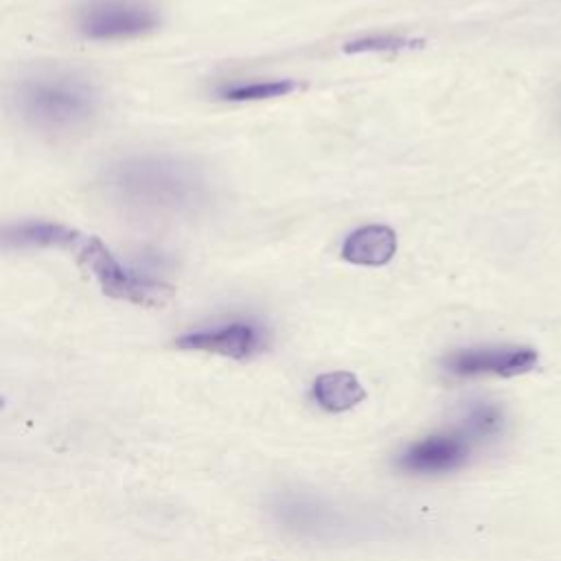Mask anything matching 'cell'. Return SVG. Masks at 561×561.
I'll list each match as a JSON object with an SVG mask.
<instances>
[{"label": "cell", "mask_w": 561, "mask_h": 561, "mask_svg": "<svg viewBox=\"0 0 561 561\" xmlns=\"http://www.w3.org/2000/svg\"><path fill=\"white\" fill-rule=\"evenodd\" d=\"M107 197L140 217H180L206 202V182L188 162L162 156H127L110 164L103 175Z\"/></svg>", "instance_id": "6da1fadb"}, {"label": "cell", "mask_w": 561, "mask_h": 561, "mask_svg": "<svg viewBox=\"0 0 561 561\" xmlns=\"http://www.w3.org/2000/svg\"><path fill=\"white\" fill-rule=\"evenodd\" d=\"M18 112L28 127L44 134H72L90 125L99 112L96 85L64 68L37 70L18 85Z\"/></svg>", "instance_id": "7a4b0ae2"}, {"label": "cell", "mask_w": 561, "mask_h": 561, "mask_svg": "<svg viewBox=\"0 0 561 561\" xmlns=\"http://www.w3.org/2000/svg\"><path fill=\"white\" fill-rule=\"evenodd\" d=\"M72 252L81 267L94 276L101 291L110 298L142 307H160L173 296V287L169 283L125 265L99 237L83 234Z\"/></svg>", "instance_id": "3957f363"}, {"label": "cell", "mask_w": 561, "mask_h": 561, "mask_svg": "<svg viewBox=\"0 0 561 561\" xmlns=\"http://www.w3.org/2000/svg\"><path fill=\"white\" fill-rule=\"evenodd\" d=\"M160 22L156 7L147 0H88L77 9V31L96 42L129 39L153 31Z\"/></svg>", "instance_id": "277c9868"}, {"label": "cell", "mask_w": 561, "mask_h": 561, "mask_svg": "<svg viewBox=\"0 0 561 561\" xmlns=\"http://www.w3.org/2000/svg\"><path fill=\"white\" fill-rule=\"evenodd\" d=\"M539 362L526 344H476L451 351L443 357V368L451 377H517L530 373Z\"/></svg>", "instance_id": "5b68a950"}, {"label": "cell", "mask_w": 561, "mask_h": 561, "mask_svg": "<svg viewBox=\"0 0 561 561\" xmlns=\"http://www.w3.org/2000/svg\"><path fill=\"white\" fill-rule=\"evenodd\" d=\"M178 348L215 353L230 359H250L265 346V331L254 320H228L215 327L188 331L175 340Z\"/></svg>", "instance_id": "8992f818"}, {"label": "cell", "mask_w": 561, "mask_h": 561, "mask_svg": "<svg viewBox=\"0 0 561 561\" xmlns=\"http://www.w3.org/2000/svg\"><path fill=\"white\" fill-rule=\"evenodd\" d=\"M471 443L473 440L462 430L430 434L405 447L397 458V465L408 473H449L467 462L471 454Z\"/></svg>", "instance_id": "52a82bcc"}, {"label": "cell", "mask_w": 561, "mask_h": 561, "mask_svg": "<svg viewBox=\"0 0 561 561\" xmlns=\"http://www.w3.org/2000/svg\"><path fill=\"white\" fill-rule=\"evenodd\" d=\"M397 252V234L390 226L366 224L355 228L342 241L340 254L344 261L364 267H381Z\"/></svg>", "instance_id": "ba28073f"}, {"label": "cell", "mask_w": 561, "mask_h": 561, "mask_svg": "<svg viewBox=\"0 0 561 561\" xmlns=\"http://www.w3.org/2000/svg\"><path fill=\"white\" fill-rule=\"evenodd\" d=\"M81 232L46 219H26L4 228V245L9 248H55V250H75L81 241Z\"/></svg>", "instance_id": "9c48e42d"}, {"label": "cell", "mask_w": 561, "mask_h": 561, "mask_svg": "<svg viewBox=\"0 0 561 561\" xmlns=\"http://www.w3.org/2000/svg\"><path fill=\"white\" fill-rule=\"evenodd\" d=\"M313 401L329 412H344L364 401L366 390L348 370H333L316 377L311 386Z\"/></svg>", "instance_id": "30bf717a"}, {"label": "cell", "mask_w": 561, "mask_h": 561, "mask_svg": "<svg viewBox=\"0 0 561 561\" xmlns=\"http://www.w3.org/2000/svg\"><path fill=\"white\" fill-rule=\"evenodd\" d=\"M298 90V83L294 79H265V81H232L217 88V94L224 101H267L276 96H285L289 92Z\"/></svg>", "instance_id": "8fae6325"}, {"label": "cell", "mask_w": 561, "mask_h": 561, "mask_svg": "<svg viewBox=\"0 0 561 561\" xmlns=\"http://www.w3.org/2000/svg\"><path fill=\"white\" fill-rule=\"evenodd\" d=\"M504 427V414L502 408L489 401H476L467 408L462 419V432L471 440H486L502 432Z\"/></svg>", "instance_id": "7c38bea8"}, {"label": "cell", "mask_w": 561, "mask_h": 561, "mask_svg": "<svg viewBox=\"0 0 561 561\" xmlns=\"http://www.w3.org/2000/svg\"><path fill=\"white\" fill-rule=\"evenodd\" d=\"M421 42L412 37L401 35H364L357 39H351L344 44V53L348 55H362V53H401L408 48H416Z\"/></svg>", "instance_id": "4fadbf2b"}, {"label": "cell", "mask_w": 561, "mask_h": 561, "mask_svg": "<svg viewBox=\"0 0 561 561\" xmlns=\"http://www.w3.org/2000/svg\"><path fill=\"white\" fill-rule=\"evenodd\" d=\"M554 116H557V125L561 129V88L557 92V99H554Z\"/></svg>", "instance_id": "5bb4252c"}]
</instances>
